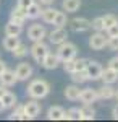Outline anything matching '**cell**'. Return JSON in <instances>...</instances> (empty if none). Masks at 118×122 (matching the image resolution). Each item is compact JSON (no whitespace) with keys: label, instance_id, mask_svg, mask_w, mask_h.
I'll return each mask as SVG.
<instances>
[{"label":"cell","instance_id":"6","mask_svg":"<svg viewBox=\"0 0 118 122\" xmlns=\"http://www.w3.org/2000/svg\"><path fill=\"white\" fill-rule=\"evenodd\" d=\"M15 75L18 78V81H26L32 76V65L27 62H21L15 68Z\"/></svg>","mask_w":118,"mask_h":122},{"label":"cell","instance_id":"11","mask_svg":"<svg viewBox=\"0 0 118 122\" xmlns=\"http://www.w3.org/2000/svg\"><path fill=\"white\" fill-rule=\"evenodd\" d=\"M18 81V78L15 75V70H8V68H5L2 73H0V85H3V86H15Z\"/></svg>","mask_w":118,"mask_h":122},{"label":"cell","instance_id":"43","mask_svg":"<svg viewBox=\"0 0 118 122\" xmlns=\"http://www.w3.org/2000/svg\"><path fill=\"white\" fill-rule=\"evenodd\" d=\"M3 111H5V106H3V103L0 101V112H3Z\"/></svg>","mask_w":118,"mask_h":122},{"label":"cell","instance_id":"14","mask_svg":"<svg viewBox=\"0 0 118 122\" xmlns=\"http://www.w3.org/2000/svg\"><path fill=\"white\" fill-rule=\"evenodd\" d=\"M58 64H60V59H58V56L49 51V54L44 57V60H42V64H41V65L44 67L45 70H55V68L58 67Z\"/></svg>","mask_w":118,"mask_h":122},{"label":"cell","instance_id":"8","mask_svg":"<svg viewBox=\"0 0 118 122\" xmlns=\"http://www.w3.org/2000/svg\"><path fill=\"white\" fill-rule=\"evenodd\" d=\"M107 39L109 38H105V34H102V31H95L89 38V47L94 51H102L107 46Z\"/></svg>","mask_w":118,"mask_h":122},{"label":"cell","instance_id":"7","mask_svg":"<svg viewBox=\"0 0 118 122\" xmlns=\"http://www.w3.org/2000/svg\"><path fill=\"white\" fill-rule=\"evenodd\" d=\"M47 36H49V41L54 46H58V44H62L68 39V31L65 28H54L50 33H47Z\"/></svg>","mask_w":118,"mask_h":122},{"label":"cell","instance_id":"39","mask_svg":"<svg viewBox=\"0 0 118 122\" xmlns=\"http://www.w3.org/2000/svg\"><path fill=\"white\" fill-rule=\"evenodd\" d=\"M37 2H39V3H41V5H52V3H54L55 0H37Z\"/></svg>","mask_w":118,"mask_h":122},{"label":"cell","instance_id":"20","mask_svg":"<svg viewBox=\"0 0 118 122\" xmlns=\"http://www.w3.org/2000/svg\"><path fill=\"white\" fill-rule=\"evenodd\" d=\"M79 117L81 121H94L95 119V109L92 107V104H84L79 109Z\"/></svg>","mask_w":118,"mask_h":122},{"label":"cell","instance_id":"41","mask_svg":"<svg viewBox=\"0 0 118 122\" xmlns=\"http://www.w3.org/2000/svg\"><path fill=\"white\" fill-rule=\"evenodd\" d=\"M5 68H7V62H5V60H2V59H0V73H2V72H3V70H5Z\"/></svg>","mask_w":118,"mask_h":122},{"label":"cell","instance_id":"17","mask_svg":"<svg viewBox=\"0 0 118 122\" xmlns=\"http://www.w3.org/2000/svg\"><path fill=\"white\" fill-rule=\"evenodd\" d=\"M115 91H117V90H115L112 85L104 83L99 90H97V96H99V99H112V98H115Z\"/></svg>","mask_w":118,"mask_h":122},{"label":"cell","instance_id":"22","mask_svg":"<svg viewBox=\"0 0 118 122\" xmlns=\"http://www.w3.org/2000/svg\"><path fill=\"white\" fill-rule=\"evenodd\" d=\"M55 15H57V10L52 8L50 5H47L45 8L41 10V16H39V18H42V21H44V23H47V25H52Z\"/></svg>","mask_w":118,"mask_h":122},{"label":"cell","instance_id":"42","mask_svg":"<svg viewBox=\"0 0 118 122\" xmlns=\"http://www.w3.org/2000/svg\"><path fill=\"white\" fill-rule=\"evenodd\" d=\"M7 91V86H3V85H0V98H2V94Z\"/></svg>","mask_w":118,"mask_h":122},{"label":"cell","instance_id":"3","mask_svg":"<svg viewBox=\"0 0 118 122\" xmlns=\"http://www.w3.org/2000/svg\"><path fill=\"white\" fill-rule=\"evenodd\" d=\"M49 46H47L44 41H34V44L29 47V54L32 56V59L36 60L37 64H42L44 57L49 54Z\"/></svg>","mask_w":118,"mask_h":122},{"label":"cell","instance_id":"29","mask_svg":"<svg viewBox=\"0 0 118 122\" xmlns=\"http://www.w3.org/2000/svg\"><path fill=\"white\" fill-rule=\"evenodd\" d=\"M27 52H29V49H27V46H26V44H23V42H19L18 46L11 51L13 57H16V59H23V57H26Z\"/></svg>","mask_w":118,"mask_h":122},{"label":"cell","instance_id":"19","mask_svg":"<svg viewBox=\"0 0 118 122\" xmlns=\"http://www.w3.org/2000/svg\"><path fill=\"white\" fill-rule=\"evenodd\" d=\"M79 93H81V90H79V86L76 83L68 85V86L65 88V98H66L68 101H78V99H79Z\"/></svg>","mask_w":118,"mask_h":122},{"label":"cell","instance_id":"18","mask_svg":"<svg viewBox=\"0 0 118 122\" xmlns=\"http://www.w3.org/2000/svg\"><path fill=\"white\" fill-rule=\"evenodd\" d=\"M0 101L3 103L5 109H13V106H15V104L18 103V98H16V94H15V93H11L10 90H7L5 93L2 94Z\"/></svg>","mask_w":118,"mask_h":122},{"label":"cell","instance_id":"28","mask_svg":"<svg viewBox=\"0 0 118 122\" xmlns=\"http://www.w3.org/2000/svg\"><path fill=\"white\" fill-rule=\"evenodd\" d=\"M52 25H54L55 28H65V26L68 25V16H66V13H65V11H58V10H57V15H55Z\"/></svg>","mask_w":118,"mask_h":122},{"label":"cell","instance_id":"24","mask_svg":"<svg viewBox=\"0 0 118 122\" xmlns=\"http://www.w3.org/2000/svg\"><path fill=\"white\" fill-rule=\"evenodd\" d=\"M3 31H5V36H19V34L23 33V26L13 23V21H8V23L5 25Z\"/></svg>","mask_w":118,"mask_h":122},{"label":"cell","instance_id":"12","mask_svg":"<svg viewBox=\"0 0 118 122\" xmlns=\"http://www.w3.org/2000/svg\"><path fill=\"white\" fill-rule=\"evenodd\" d=\"M86 72H87V78L89 80H100V72H102V67L99 62L95 60H89L87 65H86Z\"/></svg>","mask_w":118,"mask_h":122},{"label":"cell","instance_id":"30","mask_svg":"<svg viewBox=\"0 0 118 122\" xmlns=\"http://www.w3.org/2000/svg\"><path fill=\"white\" fill-rule=\"evenodd\" d=\"M65 121H81L79 107H71V109L65 111Z\"/></svg>","mask_w":118,"mask_h":122},{"label":"cell","instance_id":"5","mask_svg":"<svg viewBox=\"0 0 118 122\" xmlns=\"http://www.w3.org/2000/svg\"><path fill=\"white\" fill-rule=\"evenodd\" d=\"M23 106H24L26 121H27V119H36L37 116L41 114V111H42V106H41V103H37V99H32V98H31L29 101H26Z\"/></svg>","mask_w":118,"mask_h":122},{"label":"cell","instance_id":"44","mask_svg":"<svg viewBox=\"0 0 118 122\" xmlns=\"http://www.w3.org/2000/svg\"><path fill=\"white\" fill-rule=\"evenodd\" d=\"M115 98H117V101H118V90L115 91Z\"/></svg>","mask_w":118,"mask_h":122},{"label":"cell","instance_id":"9","mask_svg":"<svg viewBox=\"0 0 118 122\" xmlns=\"http://www.w3.org/2000/svg\"><path fill=\"white\" fill-rule=\"evenodd\" d=\"M68 23H70V26L74 33H86V31L91 29V21L87 18H73Z\"/></svg>","mask_w":118,"mask_h":122},{"label":"cell","instance_id":"40","mask_svg":"<svg viewBox=\"0 0 118 122\" xmlns=\"http://www.w3.org/2000/svg\"><path fill=\"white\" fill-rule=\"evenodd\" d=\"M112 117L113 119H118V104L113 107V111H112Z\"/></svg>","mask_w":118,"mask_h":122},{"label":"cell","instance_id":"34","mask_svg":"<svg viewBox=\"0 0 118 122\" xmlns=\"http://www.w3.org/2000/svg\"><path fill=\"white\" fill-rule=\"evenodd\" d=\"M62 64H63V70L66 72V73L74 72V59H71V60H63Z\"/></svg>","mask_w":118,"mask_h":122},{"label":"cell","instance_id":"37","mask_svg":"<svg viewBox=\"0 0 118 122\" xmlns=\"http://www.w3.org/2000/svg\"><path fill=\"white\" fill-rule=\"evenodd\" d=\"M109 67L118 73V56H117V57H112V59L109 60Z\"/></svg>","mask_w":118,"mask_h":122},{"label":"cell","instance_id":"1","mask_svg":"<svg viewBox=\"0 0 118 122\" xmlns=\"http://www.w3.org/2000/svg\"><path fill=\"white\" fill-rule=\"evenodd\" d=\"M49 93H50V85L42 78L32 80L26 88V94L32 99H44L45 96H49Z\"/></svg>","mask_w":118,"mask_h":122},{"label":"cell","instance_id":"31","mask_svg":"<svg viewBox=\"0 0 118 122\" xmlns=\"http://www.w3.org/2000/svg\"><path fill=\"white\" fill-rule=\"evenodd\" d=\"M91 28L94 29V31H104V20H102V16H97V18L92 20Z\"/></svg>","mask_w":118,"mask_h":122},{"label":"cell","instance_id":"27","mask_svg":"<svg viewBox=\"0 0 118 122\" xmlns=\"http://www.w3.org/2000/svg\"><path fill=\"white\" fill-rule=\"evenodd\" d=\"M8 119H19V121H26V114H24V106L23 104H15L13 106V112L8 116Z\"/></svg>","mask_w":118,"mask_h":122},{"label":"cell","instance_id":"38","mask_svg":"<svg viewBox=\"0 0 118 122\" xmlns=\"http://www.w3.org/2000/svg\"><path fill=\"white\" fill-rule=\"evenodd\" d=\"M34 2H36V0H18V2H16V5H18V7H21V8H24V10H26L27 7H29L31 3H34Z\"/></svg>","mask_w":118,"mask_h":122},{"label":"cell","instance_id":"32","mask_svg":"<svg viewBox=\"0 0 118 122\" xmlns=\"http://www.w3.org/2000/svg\"><path fill=\"white\" fill-rule=\"evenodd\" d=\"M102 20H104V29H107L109 26L115 25V23L118 21L115 15H105V16H102Z\"/></svg>","mask_w":118,"mask_h":122},{"label":"cell","instance_id":"21","mask_svg":"<svg viewBox=\"0 0 118 122\" xmlns=\"http://www.w3.org/2000/svg\"><path fill=\"white\" fill-rule=\"evenodd\" d=\"M41 10H42V7H41V3L36 0L34 3H31L26 8V18L27 20H37L41 16Z\"/></svg>","mask_w":118,"mask_h":122},{"label":"cell","instance_id":"16","mask_svg":"<svg viewBox=\"0 0 118 122\" xmlns=\"http://www.w3.org/2000/svg\"><path fill=\"white\" fill-rule=\"evenodd\" d=\"M100 80H102L104 83H107V85H113L118 80V73L115 70H112L110 67L102 68V72H100Z\"/></svg>","mask_w":118,"mask_h":122},{"label":"cell","instance_id":"13","mask_svg":"<svg viewBox=\"0 0 118 122\" xmlns=\"http://www.w3.org/2000/svg\"><path fill=\"white\" fill-rule=\"evenodd\" d=\"M97 99H99L97 90L84 88V90H81V93H79V101H81L82 104H92V103H95Z\"/></svg>","mask_w":118,"mask_h":122},{"label":"cell","instance_id":"26","mask_svg":"<svg viewBox=\"0 0 118 122\" xmlns=\"http://www.w3.org/2000/svg\"><path fill=\"white\" fill-rule=\"evenodd\" d=\"M70 75H71L73 83H76V85L86 83V81L89 80V78H87V72H86V68H84V70H74V72H71Z\"/></svg>","mask_w":118,"mask_h":122},{"label":"cell","instance_id":"2","mask_svg":"<svg viewBox=\"0 0 118 122\" xmlns=\"http://www.w3.org/2000/svg\"><path fill=\"white\" fill-rule=\"evenodd\" d=\"M55 54L58 56L60 62H63V60H71V59H74V57L78 56V47H76V44H73V42L65 41L62 44H58Z\"/></svg>","mask_w":118,"mask_h":122},{"label":"cell","instance_id":"25","mask_svg":"<svg viewBox=\"0 0 118 122\" xmlns=\"http://www.w3.org/2000/svg\"><path fill=\"white\" fill-rule=\"evenodd\" d=\"M62 7L66 13H74L78 11L79 7H81V0H63L62 2Z\"/></svg>","mask_w":118,"mask_h":122},{"label":"cell","instance_id":"23","mask_svg":"<svg viewBox=\"0 0 118 122\" xmlns=\"http://www.w3.org/2000/svg\"><path fill=\"white\" fill-rule=\"evenodd\" d=\"M19 42H21V41H19V36H5L3 41H2V47H3L5 51L11 52V51L18 46Z\"/></svg>","mask_w":118,"mask_h":122},{"label":"cell","instance_id":"33","mask_svg":"<svg viewBox=\"0 0 118 122\" xmlns=\"http://www.w3.org/2000/svg\"><path fill=\"white\" fill-rule=\"evenodd\" d=\"M87 62H89L87 59H76L74 57V70H84Z\"/></svg>","mask_w":118,"mask_h":122},{"label":"cell","instance_id":"4","mask_svg":"<svg viewBox=\"0 0 118 122\" xmlns=\"http://www.w3.org/2000/svg\"><path fill=\"white\" fill-rule=\"evenodd\" d=\"M47 36V29L44 25H39V23H34L27 28V39L29 41H44V38Z\"/></svg>","mask_w":118,"mask_h":122},{"label":"cell","instance_id":"10","mask_svg":"<svg viewBox=\"0 0 118 122\" xmlns=\"http://www.w3.org/2000/svg\"><path fill=\"white\" fill-rule=\"evenodd\" d=\"M26 10L21 8V7H13L11 11H10V21H13V23H16V25H24L26 23Z\"/></svg>","mask_w":118,"mask_h":122},{"label":"cell","instance_id":"36","mask_svg":"<svg viewBox=\"0 0 118 122\" xmlns=\"http://www.w3.org/2000/svg\"><path fill=\"white\" fill-rule=\"evenodd\" d=\"M107 47H109L110 51H118V36L107 39Z\"/></svg>","mask_w":118,"mask_h":122},{"label":"cell","instance_id":"15","mask_svg":"<svg viewBox=\"0 0 118 122\" xmlns=\"http://www.w3.org/2000/svg\"><path fill=\"white\" fill-rule=\"evenodd\" d=\"M49 121H65V109L62 106H50L47 111Z\"/></svg>","mask_w":118,"mask_h":122},{"label":"cell","instance_id":"35","mask_svg":"<svg viewBox=\"0 0 118 122\" xmlns=\"http://www.w3.org/2000/svg\"><path fill=\"white\" fill-rule=\"evenodd\" d=\"M105 31H107V38H115V36H118V21L115 23V25L109 26Z\"/></svg>","mask_w":118,"mask_h":122}]
</instances>
